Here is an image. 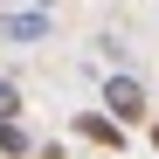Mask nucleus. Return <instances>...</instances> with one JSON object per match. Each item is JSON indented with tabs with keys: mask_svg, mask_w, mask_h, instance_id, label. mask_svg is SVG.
I'll list each match as a JSON object with an SVG mask.
<instances>
[{
	"mask_svg": "<svg viewBox=\"0 0 159 159\" xmlns=\"http://www.w3.org/2000/svg\"><path fill=\"white\" fill-rule=\"evenodd\" d=\"M104 111H111V118L131 131V125H145V111H152V90L139 83V76H125V69H118V76H104Z\"/></svg>",
	"mask_w": 159,
	"mask_h": 159,
	"instance_id": "f257e3e1",
	"label": "nucleus"
},
{
	"mask_svg": "<svg viewBox=\"0 0 159 159\" xmlns=\"http://www.w3.org/2000/svg\"><path fill=\"white\" fill-rule=\"evenodd\" d=\"M69 131H76L83 145H97V152H125V125H118L111 111H76Z\"/></svg>",
	"mask_w": 159,
	"mask_h": 159,
	"instance_id": "f03ea898",
	"label": "nucleus"
},
{
	"mask_svg": "<svg viewBox=\"0 0 159 159\" xmlns=\"http://www.w3.org/2000/svg\"><path fill=\"white\" fill-rule=\"evenodd\" d=\"M0 35H7V42H42L48 35V14H14L7 7V14H0Z\"/></svg>",
	"mask_w": 159,
	"mask_h": 159,
	"instance_id": "7ed1b4c3",
	"label": "nucleus"
},
{
	"mask_svg": "<svg viewBox=\"0 0 159 159\" xmlns=\"http://www.w3.org/2000/svg\"><path fill=\"white\" fill-rule=\"evenodd\" d=\"M35 152V139L21 131V118H0V159H28Z\"/></svg>",
	"mask_w": 159,
	"mask_h": 159,
	"instance_id": "20e7f679",
	"label": "nucleus"
},
{
	"mask_svg": "<svg viewBox=\"0 0 159 159\" xmlns=\"http://www.w3.org/2000/svg\"><path fill=\"white\" fill-rule=\"evenodd\" d=\"M21 111H28V104H21V83L0 76V118H21Z\"/></svg>",
	"mask_w": 159,
	"mask_h": 159,
	"instance_id": "39448f33",
	"label": "nucleus"
},
{
	"mask_svg": "<svg viewBox=\"0 0 159 159\" xmlns=\"http://www.w3.org/2000/svg\"><path fill=\"white\" fill-rule=\"evenodd\" d=\"M145 139H152V152H159V125H152V131H145Z\"/></svg>",
	"mask_w": 159,
	"mask_h": 159,
	"instance_id": "423d86ee",
	"label": "nucleus"
},
{
	"mask_svg": "<svg viewBox=\"0 0 159 159\" xmlns=\"http://www.w3.org/2000/svg\"><path fill=\"white\" fill-rule=\"evenodd\" d=\"M0 7H14V0H0Z\"/></svg>",
	"mask_w": 159,
	"mask_h": 159,
	"instance_id": "0eeeda50",
	"label": "nucleus"
}]
</instances>
